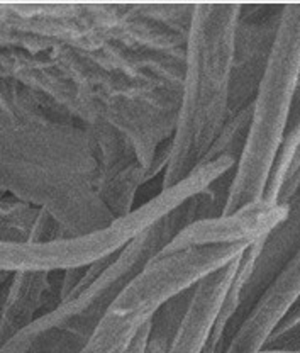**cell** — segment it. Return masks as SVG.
I'll use <instances>...</instances> for the list:
<instances>
[{"mask_svg": "<svg viewBox=\"0 0 300 353\" xmlns=\"http://www.w3.org/2000/svg\"><path fill=\"white\" fill-rule=\"evenodd\" d=\"M300 189V146L292 158L288 170L285 174L283 183H281L280 196H278V204H285L295 192Z\"/></svg>", "mask_w": 300, "mask_h": 353, "instance_id": "13", "label": "cell"}, {"mask_svg": "<svg viewBox=\"0 0 300 353\" xmlns=\"http://www.w3.org/2000/svg\"><path fill=\"white\" fill-rule=\"evenodd\" d=\"M50 277V272L12 274L0 314V347L45 312L51 294Z\"/></svg>", "mask_w": 300, "mask_h": 353, "instance_id": "10", "label": "cell"}, {"mask_svg": "<svg viewBox=\"0 0 300 353\" xmlns=\"http://www.w3.org/2000/svg\"><path fill=\"white\" fill-rule=\"evenodd\" d=\"M92 136L78 126L0 119V194L45 209L68 238L111 226Z\"/></svg>", "mask_w": 300, "mask_h": 353, "instance_id": "1", "label": "cell"}, {"mask_svg": "<svg viewBox=\"0 0 300 353\" xmlns=\"http://www.w3.org/2000/svg\"><path fill=\"white\" fill-rule=\"evenodd\" d=\"M299 328H300V297L297 301H295L294 306L288 309V312L283 316V319L280 321V325H278L277 330L273 331V334L270 336L266 347H268V345H272V343H275L277 340L287 336V334H290L292 331H295Z\"/></svg>", "mask_w": 300, "mask_h": 353, "instance_id": "14", "label": "cell"}, {"mask_svg": "<svg viewBox=\"0 0 300 353\" xmlns=\"http://www.w3.org/2000/svg\"><path fill=\"white\" fill-rule=\"evenodd\" d=\"M224 202L208 189L192 197L138 234L119 252L111 267L82 292L36 318L0 347V353H82L105 312L127 282L151 262L185 226L222 214Z\"/></svg>", "mask_w": 300, "mask_h": 353, "instance_id": "3", "label": "cell"}, {"mask_svg": "<svg viewBox=\"0 0 300 353\" xmlns=\"http://www.w3.org/2000/svg\"><path fill=\"white\" fill-rule=\"evenodd\" d=\"M38 214V208L0 194V241H28Z\"/></svg>", "mask_w": 300, "mask_h": 353, "instance_id": "12", "label": "cell"}, {"mask_svg": "<svg viewBox=\"0 0 300 353\" xmlns=\"http://www.w3.org/2000/svg\"><path fill=\"white\" fill-rule=\"evenodd\" d=\"M299 82L300 3H288L281 7L268 65L251 102L246 143L228 185L222 214H233L265 199L294 112Z\"/></svg>", "mask_w": 300, "mask_h": 353, "instance_id": "4", "label": "cell"}, {"mask_svg": "<svg viewBox=\"0 0 300 353\" xmlns=\"http://www.w3.org/2000/svg\"><path fill=\"white\" fill-rule=\"evenodd\" d=\"M285 216H287V205L263 199L233 214L215 216L189 224L158 255H170L197 246L239 245V243L255 245L268 236Z\"/></svg>", "mask_w": 300, "mask_h": 353, "instance_id": "7", "label": "cell"}, {"mask_svg": "<svg viewBox=\"0 0 300 353\" xmlns=\"http://www.w3.org/2000/svg\"><path fill=\"white\" fill-rule=\"evenodd\" d=\"M239 3L193 6L185 44L178 112L162 189L178 185L206 163L229 121Z\"/></svg>", "mask_w": 300, "mask_h": 353, "instance_id": "2", "label": "cell"}, {"mask_svg": "<svg viewBox=\"0 0 300 353\" xmlns=\"http://www.w3.org/2000/svg\"><path fill=\"white\" fill-rule=\"evenodd\" d=\"M250 246H197L156 255L120 290L82 353H126L139 331L168 303L195 289L208 275L244 255Z\"/></svg>", "mask_w": 300, "mask_h": 353, "instance_id": "5", "label": "cell"}, {"mask_svg": "<svg viewBox=\"0 0 300 353\" xmlns=\"http://www.w3.org/2000/svg\"><path fill=\"white\" fill-rule=\"evenodd\" d=\"M300 297V246L256 299L229 338L224 353H253L266 347L288 309Z\"/></svg>", "mask_w": 300, "mask_h": 353, "instance_id": "8", "label": "cell"}, {"mask_svg": "<svg viewBox=\"0 0 300 353\" xmlns=\"http://www.w3.org/2000/svg\"><path fill=\"white\" fill-rule=\"evenodd\" d=\"M253 353H300V350H288V348H261V350Z\"/></svg>", "mask_w": 300, "mask_h": 353, "instance_id": "16", "label": "cell"}, {"mask_svg": "<svg viewBox=\"0 0 300 353\" xmlns=\"http://www.w3.org/2000/svg\"><path fill=\"white\" fill-rule=\"evenodd\" d=\"M287 216L268 234L258 241V253L250 279L241 292V307L233 319L228 338H231L263 290L275 279L280 268L287 263L300 246V189L287 202Z\"/></svg>", "mask_w": 300, "mask_h": 353, "instance_id": "9", "label": "cell"}, {"mask_svg": "<svg viewBox=\"0 0 300 353\" xmlns=\"http://www.w3.org/2000/svg\"><path fill=\"white\" fill-rule=\"evenodd\" d=\"M281 7H273L270 14H261L266 6H259L258 14H250L246 6L241 9L234 43L229 117L236 116L255 101L275 43Z\"/></svg>", "mask_w": 300, "mask_h": 353, "instance_id": "6", "label": "cell"}, {"mask_svg": "<svg viewBox=\"0 0 300 353\" xmlns=\"http://www.w3.org/2000/svg\"><path fill=\"white\" fill-rule=\"evenodd\" d=\"M149 331H151V323H149L148 326H144V328L139 331L136 340H134L133 345H131V347L127 348L126 353H144L146 345H148Z\"/></svg>", "mask_w": 300, "mask_h": 353, "instance_id": "15", "label": "cell"}, {"mask_svg": "<svg viewBox=\"0 0 300 353\" xmlns=\"http://www.w3.org/2000/svg\"><path fill=\"white\" fill-rule=\"evenodd\" d=\"M192 292H185L184 296L177 297L171 303H168L155 319L151 321V331H149L148 345H146L144 353H168L171 341H173L175 333L184 319L186 307H189Z\"/></svg>", "mask_w": 300, "mask_h": 353, "instance_id": "11", "label": "cell"}]
</instances>
